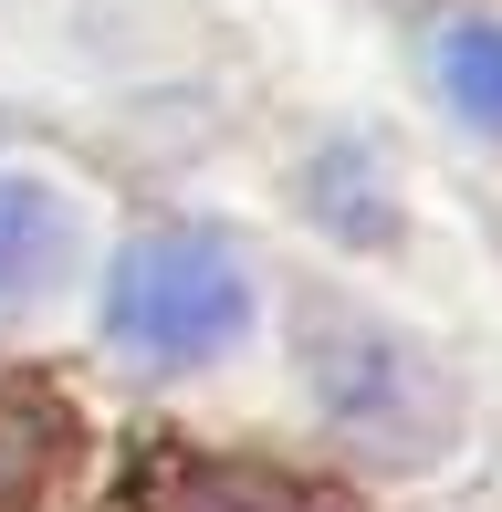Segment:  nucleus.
<instances>
[{"label":"nucleus","instance_id":"obj_1","mask_svg":"<svg viewBox=\"0 0 502 512\" xmlns=\"http://www.w3.org/2000/svg\"><path fill=\"white\" fill-rule=\"evenodd\" d=\"M105 324H116L126 356L199 366V356H220V345H241L251 272L210 241V230H147V241H126L116 283H105Z\"/></svg>","mask_w":502,"mask_h":512},{"label":"nucleus","instance_id":"obj_2","mask_svg":"<svg viewBox=\"0 0 502 512\" xmlns=\"http://www.w3.org/2000/svg\"><path fill=\"white\" fill-rule=\"evenodd\" d=\"M63 241H74L63 199H53V189H32V178H0V314L32 304V293L63 272Z\"/></svg>","mask_w":502,"mask_h":512},{"label":"nucleus","instance_id":"obj_3","mask_svg":"<svg viewBox=\"0 0 502 512\" xmlns=\"http://www.w3.org/2000/svg\"><path fill=\"white\" fill-rule=\"evenodd\" d=\"M440 84H450V105H461L471 126L502 136V21H461V32L440 42Z\"/></svg>","mask_w":502,"mask_h":512}]
</instances>
